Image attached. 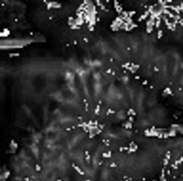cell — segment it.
I'll use <instances>...</instances> for the list:
<instances>
[{
	"mask_svg": "<svg viewBox=\"0 0 183 181\" xmlns=\"http://www.w3.org/2000/svg\"><path fill=\"white\" fill-rule=\"evenodd\" d=\"M10 171L7 166L4 165L1 171V181H7L10 176Z\"/></svg>",
	"mask_w": 183,
	"mask_h": 181,
	"instance_id": "cell-1",
	"label": "cell"
},
{
	"mask_svg": "<svg viewBox=\"0 0 183 181\" xmlns=\"http://www.w3.org/2000/svg\"><path fill=\"white\" fill-rule=\"evenodd\" d=\"M18 148V145L15 141H11L9 144V152L10 154H14L16 152Z\"/></svg>",
	"mask_w": 183,
	"mask_h": 181,
	"instance_id": "cell-2",
	"label": "cell"
}]
</instances>
